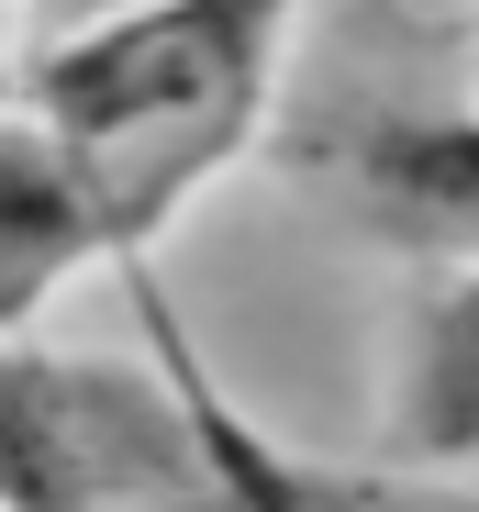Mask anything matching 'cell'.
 <instances>
[{
    "label": "cell",
    "mask_w": 479,
    "mask_h": 512,
    "mask_svg": "<svg viewBox=\"0 0 479 512\" xmlns=\"http://www.w3.org/2000/svg\"><path fill=\"white\" fill-rule=\"evenodd\" d=\"M123 279L145 290L156 368L0 334V512H457L402 468H312L257 435L168 334L156 279Z\"/></svg>",
    "instance_id": "obj_1"
},
{
    "label": "cell",
    "mask_w": 479,
    "mask_h": 512,
    "mask_svg": "<svg viewBox=\"0 0 479 512\" xmlns=\"http://www.w3.org/2000/svg\"><path fill=\"white\" fill-rule=\"evenodd\" d=\"M301 23L312 0H145L123 23L34 45L23 112L67 145L112 268H145V245L279 134Z\"/></svg>",
    "instance_id": "obj_2"
},
{
    "label": "cell",
    "mask_w": 479,
    "mask_h": 512,
    "mask_svg": "<svg viewBox=\"0 0 479 512\" xmlns=\"http://www.w3.org/2000/svg\"><path fill=\"white\" fill-rule=\"evenodd\" d=\"M279 179L413 268H479V112L424 78H312L279 101Z\"/></svg>",
    "instance_id": "obj_3"
},
{
    "label": "cell",
    "mask_w": 479,
    "mask_h": 512,
    "mask_svg": "<svg viewBox=\"0 0 479 512\" xmlns=\"http://www.w3.org/2000/svg\"><path fill=\"white\" fill-rule=\"evenodd\" d=\"M379 468L446 479L479 468V268H424L390 334V390H379Z\"/></svg>",
    "instance_id": "obj_4"
},
{
    "label": "cell",
    "mask_w": 479,
    "mask_h": 512,
    "mask_svg": "<svg viewBox=\"0 0 479 512\" xmlns=\"http://www.w3.org/2000/svg\"><path fill=\"white\" fill-rule=\"evenodd\" d=\"M101 245V212L78 190L67 145L34 123V112H0V334H23Z\"/></svg>",
    "instance_id": "obj_5"
},
{
    "label": "cell",
    "mask_w": 479,
    "mask_h": 512,
    "mask_svg": "<svg viewBox=\"0 0 479 512\" xmlns=\"http://www.w3.org/2000/svg\"><path fill=\"white\" fill-rule=\"evenodd\" d=\"M123 12H145V0H23L34 45H67V34H90V23H123Z\"/></svg>",
    "instance_id": "obj_6"
}]
</instances>
